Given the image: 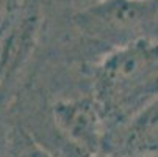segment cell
Instances as JSON below:
<instances>
[{
	"label": "cell",
	"mask_w": 158,
	"mask_h": 157,
	"mask_svg": "<svg viewBox=\"0 0 158 157\" xmlns=\"http://www.w3.org/2000/svg\"><path fill=\"white\" fill-rule=\"evenodd\" d=\"M91 93L110 130L158 99V41H136L86 64Z\"/></svg>",
	"instance_id": "6da1fadb"
},
{
	"label": "cell",
	"mask_w": 158,
	"mask_h": 157,
	"mask_svg": "<svg viewBox=\"0 0 158 157\" xmlns=\"http://www.w3.org/2000/svg\"><path fill=\"white\" fill-rule=\"evenodd\" d=\"M71 22L97 60L136 41H158V0H99L77 10Z\"/></svg>",
	"instance_id": "7a4b0ae2"
},
{
	"label": "cell",
	"mask_w": 158,
	"mask_h": 157,
	"mask_svg": "<svg viewBox=\"0 0 158 157\" xmlns=\"http://www.w3.org/2000/svg\"><path fill=\"white\" fill-rule=\"evenodd\" d=\"M52 130L67 151L66 157H97L103 154L108 123L91 89L55 96L47 104Z\"/></svg>",
	"instance_id": "3957f363"
},
{
	"label": "cell",
	"mask_w": 158,
	"mask_h": 157,
	"mask_svg": "<svg viewBox=\"0 0 158 157\" xmlns=\"http://www.w3.org/2000/svg\"><path fill=\"white\" fill-rule=\"evenodd\" d=\"M103 154L113 157L158 155V99L127 123L113 127L108 132Z\"/></svg>",
	"instance_id": "277c9868"
},
{
	"label": "cell",
	"mask_w": 158,
	"mask_h": 157,
	"mask_svg": "<svg viewBox=\"0 0 158 157\" xmlns=\"http://www.w3.org/2000/svg\"><path fill=\"white\" fill-rule=\"evenodd\" d=\"M10 157H56L44 146H41L35 138L20 126H11L10 133Z\"/></svg>",
	"instance_id": "5b68a950"
},
{
	"label": "cell",
	"mask_w": 158,
	"mask_h": 157,
	"mask_svg": "<svg viewBox=\"0 0 158 157\" xmlns=\"http://www.w3.org/2000/svg\"><path fill=\"white\" fill-rule=\"evenodd\" d=\"M6 111L0 108V157H10V133L11 126L5 118Z\"/></svg>",
	"instance_id": "8992f818"
},
{
	"label": "cell",
	"mask_w": 158,
	"mask_h": 157,
	"mask_svg": "<svg viewBox=\"0 0 158 157\" xmlns=\"http://www.w3.org/2000/svg\"><path fill=\"white\" fill-rule=\"evenodd\" d=\"M97 157H113V155H108V154H100ZM150 157H158V155H150Z\"/></svg>",
	"instance_id": "52a82bcc"
}]
</instances>
